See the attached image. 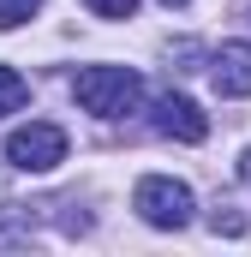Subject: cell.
Listing matches in <instances>:
<instances>
[{"label": "cell", "instance_id": "3957f363", "mask_svg": "<svg viewBox=\"0 0 251 257\" xmlns=\"http://www.w3.org/2000/svg\"><path fill=\"white\" fill-rule=\"evenodd\" d=\"M6 162L18 168V174H54L66 162V132L54 120H30V126H18L6 138Z\"/></svg>", "mask_w": 251, "mask_h": 257}, {"label": "cell", "instance_id": "5b68a950", "mask_svg": "<svg viewBox=\"0 0 251 257\" xmlns=\"http://www.w3.org/2000/svg\"><path fill=\"white\" fill-rule=\"evenodd\" d=\"M209 84H215L227 102L251 96V42H221V48L209 54Z\"/></svg>", "mask_w": 251, "mask_h": 257}, {"label": "cell", "instance_id": "277c9868", "mask_svg": "<svg viewBox=\"0 0 251 257\" xmlns=\"http://www.w3.org/2000/svg\"><path fill=\"white\" fill-rule=\"evenodd\" d=\"M150 126L162 132V138H174V144H203L209 138V114L191 102V96H156L150 102Z\"/></svg>", "mask_w": 251, "mask_h": 257}, {"label": "cell", "instance_id": "30bf717a", "mask_svg": "<svg viewBox=\"0 0 251 257\" xmlns=\"http://www.w3.org/2000/svg\"><path fill=\"white\" fill-rule=\"evenodd\" d=\"M245 12H251V0H245Z\"/></svg>", "mask_w": 251, "mask_h": 257}, {"label": "cell", "instance_id": "9c48e42d", "mask_svg": "<svg viewBox=\"0 0 251 257\" xmlns=\"http://www.w3.org/2000/svg\"><path fill=\"white\" fill-rule=\"evenodd\" d=\"M162 6H168V12H174V6H186V0H162Z\"/></svg>", "mask_w": 251, "mask_h": 257}, {"label": "cell", "instance_id": "7a4b0ae2", "mask_svg": "<svg viewBox=\"0 0 251 257\" xmlns=\"http://www.w3.org/2000/svg\"><path fill=\"white\" fill-rule=\"evenodd\" d=\"M132 209L150 221V227H186L191 209H197V197H191L186 180H168V174H150V180H138V192H132Z\"/></svg>", "mask_w": 251, "mask_h": 257}, {"label": "cell", "instance_id": "6da1fadb", "mask_svg": "<svg viewBox=\"0 0 251 257\" xmlns=\"http://www.w3.org/2000/svg\"><path fill=\"white\" fill-rule=\"evenodd\" d=\"M72 96H78L84 114H96V120H120V114L138 108L144 78H138L132 66H84V72L72 78Z\"/></svg>", "mask_w": 251, "mask_h": 257}, {"label": "cell", "instance_id": "8992f818", "mask_svg": "<svg viewBox=\"0 0 251 257\" xmlns=\"http://www.w3.org/2000/svg\"><path fill=\"white\" fill-rule=\"evenodd\" d=\"M24 102H30V84H24L12 66H0V114H18Z\"/></svg>", "mask_w": 251, "mask_h": 257}, {"label": "cell", "instance_id": "52a82bcc", "mask_svg": "<svg viewBox=\"0 0 251 257\" xmlns=\"http://www.w3.org/2000/svg\"><path fill=\"white\" fill-rule=\"evenodd\" d=\"M42 0H0V30H18L24 18H36Z\"/></svg>", "mask_w": 251, "mask_h": 257}, {"label": "cell", "instance_id": "ba28073f", "mask_svg": "<svg viewBox=\"0 0 251 257\" xmlns=\"http://www.w3.org/2000/svg\"><path fill=\"white\" fill-rule=\"evenodd\" d=\"M84 6H90L96 18H132V12H138V0H84Z\"/></svg>", "mask_w": 251, "mask_h": 257}]
</instances>
